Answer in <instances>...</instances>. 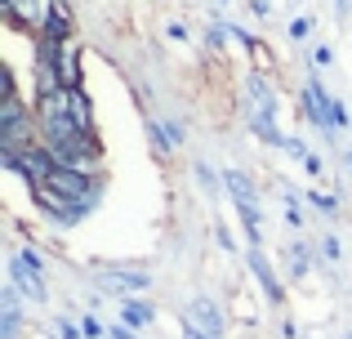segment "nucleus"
<instances>
[{"label": "nucleus", "instance_id": "f257e3e1", "mask_svg": "<svg viewBox=\"0 0 352 339\" xmlns=\"http://www.w3.org/2000/svg\"><path fill=\"white\" fill-rule=\"evenodd\" d=\"M14 272H18V286H23L32 299H41V295H45V286H41V263H36L27 250L14 259Z\"/></svg>", "mask_w": 352, "mask_h": 339}, {"label": "nucleus", "instance_id": "f03ea898", "mask_svg": "<svg viewBox=\"0 0 352 339\" xmlns=\"http://www.w3.org/2000/svg\"><path fill=\"white\" fill-rule=\"evenodd\" d=\"M147 317H152V308H147V304H129L125 308V322L129 326H147Z\"/></svg>", "mask_w": 352, "mask_h": 339}]
</instances>
